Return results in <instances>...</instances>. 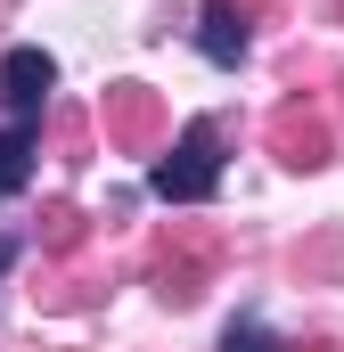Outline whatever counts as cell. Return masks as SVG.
I'll list each match as a JSON object with an SVG mask.
<instances>
[{"mask_svg": "<svg viewBox=\"0 0 344 352\" xmlns=\"http://www.w3.org/2000/svg\"><path fill=\"white\" fill-rule=\"evenodd\" d=\"M33 148H41V123H8L0 131V205L33 180Z\"/></svg>", "mask_w": 344, "mask_h": 352, "instance_id": "cell-3", "label": "cell"}, {"mask_svg": "<svg viewBox=\"0 0 344 352\" xmlns=\"http://www.w3.org/2000/svg\"><path fill=\"white\" fill-rule=\"evenodd\" d=\"M50 90H58V58H50V50L17 41V50L0 58V107H8V123H33V115L50 107Z\"/></svg>", "mask_w": 344, "mask_h": 352, "instance_id": "cell-2", "label": "cell"}, {"mask_svg": "<svg viewBox=\"0 0 344 352\" xmlns=\"http://www.w3.org/2000/svg\"><path fill=\"white\" fill-rule=\"evenodd\" d=\"M222 352H279V336H270L262 320H230V336H222Z\"/></svg>", "mask_w": 344, "mask_h": 352, "instance_id": "cell-5", "label": "cell"}, {"mask_svg": "<svg viewBox=\"0 0 344 352\" xmlns=\"http://www.w3.org/2000/svg\"><path fill=\"white\" fill-rule=\"evenodd\" d=\"M8 263H17V238H0V270H8Z\"/></svg>", "mask_w": 344, "mask_h": 352, "instance_id": "cell-6", "label": "cell"}, {"mask_svg": "<svg viewBox=\"0 0 344 352\" xmlns=\"http://www.w3.org/2000/svg\"><path fill=\"white\" fill-rule=\"evenodd\" d=\"M148 188H156L164 205H205V197L222 188V131H213V123H189V131L172 140V156L148 173Z\"/></svg>", "mask_w": 344, "mask_h": 352, "instance_id": "cell-1", "label": "cell"}, {"mask_svg": "<svg viewBox=\"0 0 344 352\" xmlns=\"http://www.w3.org/2000/svg\"><path fill=\"white\" fill-rule=\"evenodd\" d=\"M197 41H205V58H213V66H238V58H246V16H230V0H213Z\"/></svg>", "mask_w": 344, "mask_h": 352, "instance_id": "cell-4", "label": "cell"}]
</instances>
